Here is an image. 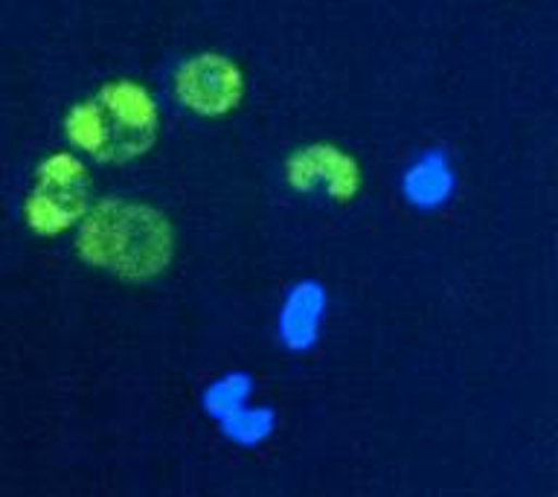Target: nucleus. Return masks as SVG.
Instances as JSON below:
<instances>
[{
	"label": "nucleus",
	"instance_id": "nucleus-1",
	"mask_svg": "<svg viewBox=\"0 0 558 497\" xmlns=\"http://www.w3.org/2000/svg\"><path fill=\"white\" fill-rule=\"evenodd\" d=\"M78 251L102 268L129 279H148L172 253V233L160 213L143 204L105 201L87 216Z\"/></svg>",
	"mask_w": 558,
	"mask_h": 497
},
{
	"label": "nucleus",
	"instance_id": "nucleus-2",
	"mask_svg": "<svg viewBox=\"0 0 558 497\" xmlns=\"http://www.w3.org/2000/svg\"><path fill=\"white\" fill-rule=\"evenodd\" d=\"M155 131V108L143 87L113 85L70 117V134L99 157H131Z\"/></svg>",
	"mask_w": 558,
	"mask_h": 497
},
{
	"label": "nucleus",
	"instance_id": "nucleus-3",
	"mask_svg": "<svg viewBox=\"0 0 558 497\" xmlns=\"http://www.w3.org/2000/svg\"><path fill=\"white\" fill-rule=\"evenodd\" d=\"M178 94L186 105L201 113L230 111L242 94V76L230 61L218 56H201V59L183 64L178 76Z\"/></svg>",
	"mask_w": 558,
	"mask_h": 497
},
{
	"label": "nucleus",
	"instance_id": "nucleus-4",
	"mask_svg": "<svg viewBox=\"0 0 558 497\" xmlns=\"http://www.w3.org/2000/svg\"><path fill=\"white\" fill-rule=\"evenodd\" d=\"M85 178L76 160L56 157L47 163V181L38 186L33 198V221L44 230H59L73 221L85 198Z\"/></svg>",
	"mask_w": 558,
	"mask_h": 497
}]
</instances>
